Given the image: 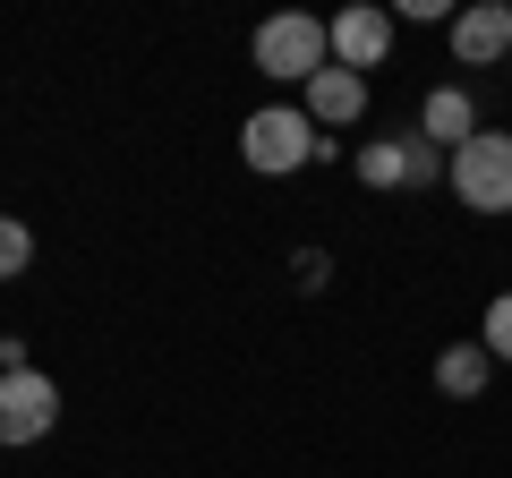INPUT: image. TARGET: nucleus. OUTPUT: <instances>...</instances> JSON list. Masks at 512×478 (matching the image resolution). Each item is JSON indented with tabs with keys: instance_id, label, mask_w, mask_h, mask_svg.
Masks as SVG:
<instances>
[{
	"instance_id": "10",
	"label": "nucleus",
	"mask_w": 512,
	"mask_h": 478,
	"mask_svg": "<svg viewBox=\"0 0 512 478\" xmlns=\"http://www.w3.org/2000/svg\"><path fill=\"white\" fill-rule=\"evenodd\" d=\"M487 368H495V359H487V342H453V350L436 359V393L470 402V393H487Z\"/></svg>"
},
{
	"instance_id": "6",
	"label": "nucleus",
	"mask_w": 512,
	"mask_h": 478,
	"mask_svg": "<svg viewBox=\"0 0 512 478\" xmlns=\"http://www.w3.org/2000/svg\"><path fill=\"white\" fill-rule=\"evenodd\" d=\"M325 43H333V69H384V52H393V9H376V0H350L342 18H325Z\"/></svg>"
},
{
	"instance_id": "13",
	"label": "nucleus",
	"mask_w": 512,
	"mask_h": 478,
	"mask_svg": "<svg viewBox=\"0 0 512 478\" xmlns=\"http://www.w3.org/2000/svg\"><path fill=\"white\" fill-rule=\"evenodd\" d=\"M291 274H299V291H325L333 257H325V248H299V257H291Z\"/></svg>"
},
{
	"instance_id": "3",
	"label": "nucleus",
	"mask_w": 512,
	"mask_h": 478,
	"mask_svg": "<svg viewBox=\"0 0 512 478\" xmlns=\"http://www.w3.org/2000/svg\"><path fill=\"white\" fill-rule=\"evenodd\" d=\"M248 52H256V69H265V77H282V86H308L316 69H333L325 18H299V9H291V18H265Z\"/></svg>"
},
{
	"instance_id": "7",
	"label": "nucleus",
	"mask_w": 512,
	"mask_h": 478,
	"mask_svg": "<svg viewBox=\"0 0 512 478\" xmlns=\"http://www.w3.org/2000/svg\"><path fill=\"white\" fill-rule=\"evenodd\" d=\"M453 60L461 69H504L512 60V0H470V9H453Z\"/></svg>"
},
{
	"instance_id": "9",
	"label": "nucleus",
	"mask_w": 512,
	"mask_h": 478,
	"mask_svg": "<svg viewBox=\"0 0 512 478\" xmlns=\"http://www.w3.org/2000/svg\"><path fill=\"white\" fill-rule=\"evenodd\" d=\"M478 129H487V120H478V103H470V86H436V94H427V103H419V137H427V146H436V154H453V146H470Z\"/></svg>"
},
{
	"instance_id": "5",
	"label": "nucleus",
	"mask_w": 512,
	"mask_h": 478,
	"mask_svg": "<svg viewBox=\"0 0 512 478\" xmlns=\"http://www.w3.org/2000/svg\"><path fill=\"white\" fill-rule=\"evenodd\" d=\"M359 180L384 188V197H393V188H436L444 180V154L427 146L419 129H410V137H367V146H359Z\"/></svg>"
},
{
	"instance_id": "8",
	"label": "nucleus",
	"mask_w": 512,
	"mask_h": 478,
	"mask_svg": "<svg viewBox=\"0 0 512 478\" xmlns=\"http://www.w3.org/2000/svg\"><path fill=\"white\" fill-rule=\"evenodd\" d=\"M299 111H308L316 129H359L367 120V77L359 69H316L299 86Z\"/></svg>"
},
{
	"instance_id": "11",
	"label": "nucleus",
	"mask_w": 512,
	"mask_h": 478,
	"mask_svg": "<svg viewBox=\"0 0 512 478\" xmlns=\"http://www.w3.org/2000/svg\"><path fill=\"white\" fill-rule=\"evenodd\" d=\"M26 265H35V231L18 214H0V282H18Z\"/></svg>"
},
{
	"instance_id": "14",
	"label": "nucleus",
	"mask_w": 512,
	"mask_h": 478,
	"mask_svg": "<svg viewBox=\"0 0 512 478\" xmlns=\"http://www.w3.org/2000/svg\"><path fill=\"white\" fill-rule=\"evenodd\" d=\"M504 69H512V60H504Z\"/></svg>"
},
{
	"instance_id": "2",
	"label": "nucleus",
	"mask_w": 512,
	"mask_h": 478,
	"mask_svg": "<svg viewBox=\"0 0 512 478\" xmlns=\"http://www.w3.org/2000/svg\"><path fill=\"white\" fill-rule=\"evenodd\" d=\"M444 180L470 214H512V129H478L470 146L444 154Z\"/></svg>"
},
{
	"instance_id": "1",
	"label": "nucleus",
	"mask_w": 512,
	"mask_h": 478,
	"mask_svg": "<svg viewBox=\"0 0 512 478\" xmlns=\"http://www.w3.org/2000/svg\"><path fill=\"white\" fill-rule=\"evenodd\" d=\"M316 146H325V129H316L299 103H265V111H248V129H239V163L265 171V180L316 163Z\"/></svg>"
},
{
	"instance_id": "4",
	"label": "nucleus",
	"mask_w": 512,
	"mask_h": 478,
	"mask_svg": "<svg viewBox=\"0 0 512 478\" xmlns=\"http://www.w3.org/2000/svg\"><path fill=\"white\" fill-rule=\"evenodd\" d=\"M60 427V385L43 368H9L0 376V444H43Z\"/></svg>"
},
{
	"instance_id": "12",
	"label": "nucleus",
	"mask_w": 512,
	"mask_h": 478,
	"mask_svg": "<svg viewBox=\"0 0 512 478\" xmlns=\"http://www.w3.org/2000/svg\"><path fill=\"white\" fill-rule=\"evenodd\" d=\"M478 342H487V359H504V368H512V291L487 299V316H478Z\"/></svg>"
}]
</instances>
